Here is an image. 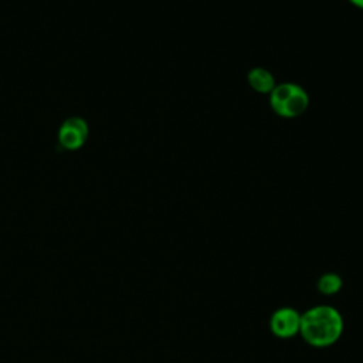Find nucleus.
<instances>
[{"instance_id": "f257e3e1", "label": "nucleus", "mask_w": 363, "mask_h": 363, "mask_svg": "<svg viewBox=\"0 0 363 363\" xmlns=\"http://www.w3.org/2000/svg\"><path fill=\"white\" fill-rule=\"evenodd\" d=\"M342 313L330 305H316L301 315L299 335L313 347L335 345L343 333Z\"/></svg>"}, {"instance_id": "f03ea898", "label": "nucleus", "mask_w": 363, "mask_h": 363, "mask_svg": "<svg viewBox=\"0 0 363 363\" xmlns=\"http://www.w3.org/2000/svg\"><path fill=\"white\" fill-rule=\"evenodd\" d=\"M269 106L278 116L294 119L306 112L309 95L299 84L281 82L269 94Z\"/></svg>"}, {"instance_id": "7ed1b4c3", "label": "nucleus", "mask_w": 363, "mask_h": 363, "mask_svg": "<svg viewBox=\"0 0 363 363\" xmlns=\"http://www.w3.org/2000/svg\"><path fill=\"white\" fill-rule=\"evenodd\" d=\"M301 312L292 306H282L274 311L269 319L271 332L281 339H289L299 335Z\"/></svg>"}, {"instance_id": "20e7f679", "label": "nucleus", "mask_w": 363, "mask_h": 363, "mask_svg": "<svg viewBox=\"0 0 363 363\" xmlns=\"http://www.w3.org/2000/svg\"><path fill=\"white\" fill-rule=\"evenodd\" d=\"M57 138L60 146L65 150H77L86 142L88 125L82 118H68L61 123Z\"/></svg>"}, {"instance_id": "39448f33", "label": "nucleus", "mask_w": 363, "mask_h": 363, "mask_svg": "<svg viewBox=\"0 0 363 363\" xmlns=\"http://www.w3.org/2000/svg\"><path fill=\"white\" fill-rule=\"evenodd\" d=\"M247 81L251 89L258 94H271L272 89L277 86L275 78L269 69L264 67H254L247 74Z\"/></svg>"}, {"instance_id": "423d86ee", "label": "nucleus", "mask_w": 363, "mask_h": 363, "mask_svg": "<svg viewBox=\"0 0 363 363\" xmlns=\"http://www.w3.org/2000/svg\"><path fill=\"white\" fill-rule=\"evenodd\" d=\"M343 281L336 272L322 274L316 282V288L323 295H335L342 289Z\"/></svg>"}, {"instance_id": "0eeeda50", "label": "nucleus", "mask_w": 363, "mask_h": 363, "mask_svg": "<svg viewBox=\"0 0 363 363\" xmlns=\"http://www.w3.org/2000/svg\"><path fill=\"white\" fill-rule=\"evenodd\" d=\"M352 6H354L356 9H360L363 10V0H347Z\"/></svg>"}]
</instances>
